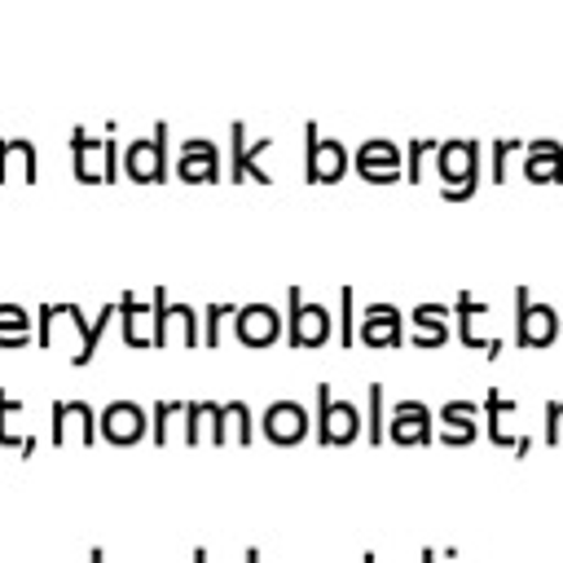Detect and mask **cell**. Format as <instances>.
Instances as JSON below:
<instances>
[{
  "instance_id": "34",
  "label": "cell",
  "mask_w": 563,
  "mask_h": 563,
  "mask_svg": "<svg viewBox=\"0 0 563 563\" xmlns=\"http://www.w3.org/2000/svg\"><path fill=\"white\" fill-rule=\"evenodd\" d=\"M431 150H435V141H422V136L405 141V180H422V158Z\"/></svg>"
},
{
  "instance_id": "21",
  "label": "cell",
  "mask_w": 563,
  "mask_h": 563,
  "mask_svg": "<svg viewBox=\"0 0 563 563\" xmlns=\"http://www.w3.org/2000/svg\"><path fill=\"white\" fill-rule=\"evenodd\" d=\"M435 435H440L449 449L475 444V435H479V405H475V400H449V405L435 413Z\"/></svg>"
},
{
  "instance_id": "22",
  "label": "cell",
  "mask_w": 563,
  "mask_h": 563,
  "mask_svg": "<svg viewBox=\"0 0 563 563\" xmlns=\"http://www.w3.org/2000/svg\"><path fill=\"white\" fill-rule=\"evenodd\" d=\"M523 180L532 185H559L563 180V145L541 136V141H523Z\"/></svg>"
},
{
  "instance_id": "33",
  "label": "cell",
  "mask_w": 563,
  "mask_h": 563,
  "mask_svg": "<svg viewBox=\"0 0 563 563\" xmlns=\"http://www.w3.org/2000/svg\"><path fill=\"white\" fill-rule=\"evenodd\" d=\"M523 154V141L506 136V141H493V180H506L510 176V158Z\"/></svg>"
},
{
  "instance_id": "1",
  "label": "cell",
  "mask_w": 563,
  "mask_h": 563,
  "mask_svg": "<svg viewBox=\"0 0 563 563\" xmlns=\"http://www.w3.org/2000/svg\"><path fill=\"white\" fill-rule=\"evenodd\" d=\"M435 176H440V198L444 202H466L479 189V141L453 136L435 145Z\"/></svg>"
},
{
  "instance_id": "31",
  "label": "cell",
  "mask_w": 563,
  "mask_h": 563,
  "mask_svg": "<svg viewBox=\"0 0 563 563\" xmlns=\"http://www.w3.org/2000/svg\"><path fill=\"white\" fill-rule=\"evenodd\" d=\"M180 413H185V400H158L150 409V440L154 444H167L172 440V427L180 422Z\"/></svg>"
},
{
  "instance_id": "11",
  "label": "cell",
  "mask_w": 563,
  "mask_h": 563,
  "mask_svg": "<svg viewBox=\"0 0 563 563\" xmlns=\"http://www.w3.org/2000/svg\"><path fill=\"white\" fill-rule=\"evenodd\" d=\"M273 150V136H255L246 141V123L233 119L229 123V176L233 180H255V185H268L273 176L264 172V154Z\"/></svg>"
},
{
  "instance_id": "4",
  "label": "cell",
  "mask_w": 563,
  "mask_h": 563,
  "mask_svg": "<svg viewBox=\"0 0 563 563\" xmlns=\"http://www.w3.org/2000/svg\"><path fill=\"white\" fill-rule=\"evenodd\" d=\"M365 435V418L352 400H339L330 391V383H317V444L339 449Z\"/></svg>"
},
{
  "instance_id": "13",
  "label": "cell",
  "mask_w": 563,
  "mask_h": 563,
  "mask_svg": "<svg viewBox=\"0 0 563 563\" xmlns=\"http://www.w3.org/2000/svg\"><path fill=\"white\" fill-rule=\"evenodd\" d=\"M97 435L110 444H136L150 435V409H141L136 400H110L97 413Z\"/></svg>"
},
{
  "instance_id": "29",
  "label": "cell",
  "mask_w": 563,
  "mask_h": 563,
  "mask_svg": "<svg viewBox=\"0 0 563 563\" xmlns=\"http://www.w3.org/2000/svg\"><path fill=\"white\" fill-rule=\"evenodd\" d=\"M31 343V312L22 303H0V347H26Z\"/></svg>"
},
{
  "instance_id": "35",
  "label": "cell",
  "mask_w": 563,
  "mask_h": 563,
  "mask_svg": "<svg viewBox=\"0 0 563 563\" xmlns=\"http://www.w3.org/2000/svg\"><path fill=\"white\" fill-rule=\"evenodd\" d=\"M334 321H339V343L352 352V339H356V325H352V286L339 290V317Z\"/></svg>"
},
{
  "instance_id": "30",
  "label": "cell",
  "mask_w": 563,
  "mask_h": 563,
  "mask_svg": "<svg viewBox=\"0 0 563 563\" xmlns=\"http://www.w3.org/2000/svg\"><path fill=\"white\" fill-rule=\"evenodd\" d=\"M369 400H365V440L369 444H383V435H387V400H383V383H369V391H365Z\"/></svg>"
},
{
  "instance_id": "3",
  "label": "cell",
  "mask_w": 563,
  "mask_h": 563,
  "mask_svg": "<svg viewBox=\"0 0 563 563\" xmlns=\"http://www.w3.org/2000/svg\"><path fill=\"white\" fill-rule=\"evenodd\" d=\"M330 334H334L330 308L303 299L299 286H286V347H325Z\"/></svg>"
},
{
  "instance_id": "26",
  "label": "cell",
  "mask_w": 563,
  "mask_h": 563,
  "mask_svg": "<svg viewBox=\"0 0 563 563\" xmlns=\"http://www.w3.org/2000/svg\"><path fill=\"white\" fill-rule=\"evenodd\" d=\"M18 418H22V400L0 391V449H18L22 457H35V435H22Z\"/></svg>"
},
{
  "instance_id": "32",
  "label": "cell",
  "mask_w": 563,
  "mask_h": 563,
  "mask_svg": "<svg viewBox=\"0 0 563 563\" xmlns=\"http://www.w3.org/2000/svg\"><path fill=\"white\" fill-rule=\"evenodd\" d=\"M233 308H238V303H207V308L198 312V321H202V343H207V347L220 343V325H224V317H229Z\"/></svg>"
},
{
  "instance_id": "5",
  "label": "cell",
  "mask_w": 563,
  "mask_h": 563,
  "mask_svg": "<svg viewBox=\"0 0 563 563\" xmlns=\"http://www.w3.org/2000/svg\"><path fill=\"white\" fill-rule=\"evenodd\" d=\"M123 176H132L136 185H158L167 180V123H154L145 136H132L119 154Z\"/></svg>"
},
{
  "instance_id": "27",
  "label": "cell",
  "mask_w": 563,
  "mask_h": 563,
  "mask_svg": "<svg viewBox=\"0 0 563 563\" xmlns=\"http://www.w3.org/2000/svg\"><path fill=\"white\" fill-rule=\"evenodd\" d=\"M211 431H216V405L211 400H185V413H180L185 444H207Z\"/></svg>"
},
{
  "instance_id": "18",
  "label": "cell",
  "mask_w": 563,
  "mask_h": 563,
  "mask_svg": "<svg viewBox=\"0 0 563 563\" xmlns=\"http://www.w3.org/2000/svg\"><path fill=\"white\" fill-rule=\"evenodd\" d=\"M176 176H180L185 185L220 180V150H216V141H207V136L180 141V150H176Z\"/></svg>"
},
{
  "instance_id": "37",
  "label": "cell",
  "mask_w": 563,
  "mask_h": 563,
  "mask_svg": "<svg viewBox=\"0 0 563 563\" xmlns=\"http://www.w3.org/2000/svg\"><path fill=\"white\" fill-rule=\"evenodd\" d=\"M559 330H563V325H559Z\"/></svg>"
},
{
  "instance_id": "36",
  "label": "cell",
  "mask_w": 563,
  "mask_h": 563,
  "mask_svg": "<svg viewBox=\"0 0 563 563\" xmlns=\"http://www.w3.org/2000/svg\"><path fill=\"white\" fill-rule=\"evenodd\" d=\"M541 440L545 444H559V435H563V400H545V409H541Z\"/></svg>"
},
{
  "instance_id": "24",
  "label": "cell",
  "mask_w": 563,
  "mask_h": 563,
  "mask_svg": "<svg viewBox=\"0 0 563 563\" xmlns=\"http://www.w3.org/2000/svg\"><path fill=\"white\" fill-rule=\"evenodd\" d=\"M251 435H255V413L246 400L216 405V431H211L216 444H251Z\"/></svg>"
},
{
  "instance_id": "20",
  "label": "cell",
  "mask_w": 563,
  "mask_h": 563,
  "mask_svg": "<svg viewBox=\"0 0 563 563\" xmlns=\"http://www.w3.org/2000/svg\"><path fill=\"white\" fill-rule=\"evenodd\" d=\"M260 431L273 440V444H299L308 435V409L299 400H273L264 413H260Z\"/></svg>"
},
{
  "instance_id": "12",
  "label": "cell",
  "mask_w": 563,
  "mask_h": 563,
  "mask_svg": "<svg viewBox=\"0 0 563 563\" xmlns=\"http://www.w3.org/2000/svg\"><path fill=\"white\" fill-rule=\"evenodd\" d=\"M229 321H233V334H238L242 347H273L282 339V312L273 303H264V299L238 303L229 312Z\"/></svg>"
},
{
  "instance_id": "7",
  "label": "cell",
  "mask_w": 563,
  "mask_h": 563,
  "mask_svg": "<svg viewBox=\"0 0 563 563\" xmlns=\"http://www.w3.org/2000/svg\"><path fill=\"white\" fill-rule=\"evenodd\" d=\"M150 303H154V347H172V343L198 347L202 343V321L189 303H172L163 286H154Z\"/></svg>"
},
{
  "instance_id": "9",
  "label": "cell",
  "mask_w": 563,
  "mask_h": 563,
  "mask_svg": "<svg viewBox=\"0 0 563 563\" xmlns=\"http://www.w3.org/2000/svg\"><path fill=\"white\" fill-rule=\"evenodd\" d=\"M453 312H457V343L471 347V352H484L488 361H497L501 356V339L493 334V308L484 299H475L471 290H462Z\"/></svg>"
},
{
  "instance_id": "15",
  "label": "cell",
  "mask_w": 563,
  "mask_h": 563,
  "mask_svg": "<svg viewBox=\"0 0 563 563\" xmlns=\"http://www.w3.org/2000/svg\"><path fill=\"white\" fill-rule=\"evenodd\" d=\"M356 339L365 347H400L405 343V312L396 303H365L356 321Z\"/></svg>"
},
{
  "instance_id": "8",
  "label": "cell",
  "mask_w": 563,
  "mask_h": 563,
  "mask_svg": "<svg viewBox=\"0 0 563 563\" xmlns=\"http://www.w3.org/2000/svg\"><path fill=\"white\" fill-rule=\"evenodd\" d=\"M347 167H352L347 145L334 141V136H321L317 123H303V180H312V185H334V180L347 176Z\"/></svg>"
},
{
  "instance_id": "6",
  "label": "cell",
  "mask_w": 563,
  "mask_h": 563,
  "mask_svg": "<svg viewBox=\"0 0 563 563\" xmlns=\"http://www.w3.org/2000/svg\"><path fill=\"white\" fill-rule=\"evenodd\" d=\"M515 347H550L554 339H559V312H554V303H545V299H532L528 295V286H515Z\"/></svg>"
},
{
  "instance_id": "28",
  "label": "cell",
  "mask_w": 563,
  "mask_h": 563,
  "mask_svg": "<svg viewBox=\"0 0 563 563\" xmlns=\"http://www.w3.org/2000/svg\"><path fill=\"white\" fill-rule=\"evenodd\" d=\"M110 321H119V299H114V303H101V312H97V317L84 325L79 347L70 352V361H75V365H88V361L97 356V343H101V334H106V325H110Z\"/></svg>"
},
{
  "instance_id": "16",
  "label": "cell",
  "mask_w": 563,
  "mask_h": 563,
  "mask_svg": "<svg viewBox=\"0 0 563 563\" xmlns=\"http://www.w3.org/2000/svg\"><path fill=\"white\" fill-rule=\"evenodd\" d=\"M479 418H484V431H488V440H493L497 449H510L515 457H528L532 435H515V431H510V418H515V400H510V396L488 391V400H484Z\"/></svg>"
},
{
  "instance_id": "17",
  "label": "cell",
  "mask_w": 563,
  "mask_h": 563,
  "mask_svg": "<svg viewBox=\"0 0 563 563\" xmlns=\"http://www.w3.org/2000/svg\"><path fill=\"white\" fill-rule=\"evenodd\" d=\"M387 435L396 444H431L435 440V413L422 400H396L387 413Z\"/></svg>"
},
{
  "instance_id": "10",
  "label": "cell",
  "mask_w": 563,
  "mask_h": 563,
  "mask_svg": "<svg viewBox=\"0 0 563 563\" xmlns=\"http://www.w3.org/2000/svg\"><path fill=\"white\" fill-rule=\"evenodd\" d=\"M352 167L369 185H391V180H405V150L396 141L369 136V141H361L352 150Z\"/></svg>"
},
{
  "instance_id": "19",
  "label": "cell",
  "mask_w": 563,
  "mask_h": 563,
  "mask_svg": "<svg viewBox=\"0 0 563 563\" xmlns=\"http://www.w3.org/2000/svg\"><path fill=\"white\" fill-rule=\"evenodd\" d=\"M449 317H453V308L449 303H418L405 321H409V343L418 347V352H431V347H444L449 343Z\"/></svg>"
},
{
  "instance_id": "14",
  "label": "cell",
  "mask_w": 563,
  "mask_h": 563,
  "mask_svg": "<svg viewBox=\"0 0 563 563\" xmlns=\"http://www.w3.org/2000/svg\"><path fill=\"white\" fill-rule=\"evenodd\" d=\"M48 440L62 449L66 444V435H75L79 444H97L101 435H97V409L88 405V400H53V409H48Z\"/></svg>"
},
{
  "instance_id": "23",
  "label": "cell",
  "mask_w": 563,
  "mask_h": 563,
  "mask_svg": "<svg viewBox=\"0 0 563 563\" xmlns=\"http://www.w3.org/2000/svg\"><path fill=\"white\" fill-rule=\"evenodd\" d=\"M119 325H123L128 347H154V303L150 299H136L132 290L119 295Z\"/></svg>"
},
{
  "instance_id": "25",
  "label": "cell",
  "mask_w": 563,
  "mask_h": 563,
  "mask_svg": "<svg viewBox=\"0 0 563 563\" xmlns=\"http://www.w3.org/2000/svg\"><path fill=\"white\" fill-rule=\"evenodd\" d=\"M35 172H40L35 141H26V136H4V141H0V180H35Z\"/></svg>"
},
{
  "instance_id": "2",
  "label": "cell",
  "mask_w": 563,
  "mask_h": 563,
  "mask_svg": "<svg viewBox=\"0 0 563 563\" xmlns=\"http://www.w3.org/2000/svg\"><path fill=\"white\" fill-rule=\"evenodd\" d=\"M70 167H75V180L84 185H110L119 180V141L106 132V136H92L88 128H70Z\"/></svg>"
}]
</instances>
